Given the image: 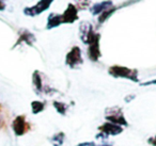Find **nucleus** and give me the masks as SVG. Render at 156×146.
<instances>
[{
	"label": "nucleus",
	"instance_id": "nucleus-1",
	"mask_svg": "<svg viewBox=\"0 0 156 146\" xmlns=\"http://www.w3.org/2000/svg\"><path fill=\"white\" fill-rule=\"evenodd\" d=\"M109 73L115 77H124L137 81V71H133L127 67L122 66H112L109 69Z\"/></svg>",
	"mask_w": 156,
	"mask_h": 146
},
{
	"label": "nucleus",
	"instance_id": "nucleus-2",
	"mask_svg": "<svg viewBox=\"0 0 156 146\" xmlns=\"http://www.w3.org/2000/svg\"><path fill=\"white\" fill-rule=\"evenodd\" d=\"M81 62H83V60H81L80 50L78 47H74L66 56V63L71 67H75L76 65L80 64Z\"/></svg>",
	"mask_w": 156,
	"mask_h": 146
},
{
	"label": "nucleus",
	"instance_id": "nucleus-3",
	"mask_svg": "<svg viewBox=\"0 0 156 146\" xmlns=\"http://www.w3.org/2000/svg\"><path fill=\"white\" fill-rule=\"evenodd\" d=\"M28 124L26 123L24 116H17L13 122V129L16 135H23L28 129Z\"/></svg>",
	"mask_w": 156,
	"mask_h": 146
},
{
	"label": "nucleus",
	"instance_id": "nucleus-4",
	"mask_svg": "<svg viewBox=\"0 0 156 146\" xmlns=\"http://www.w3.org/2000/svg\"><path fill=\"white\" fill-rule=\"evenodd\" d=\"M50 3H51V1H47V2H46V1H40L35 7L25 9L24 13L29 16H34V15H37V14H40L41 12L45 11V10L50 5Z\"/></svg>",
	"mask_w": 156,
	"mask_h": 146
},
{
	"label": "nucleus",
	"instance_id": "nucleus-5",
	"mask_svg": "<svg viewBox=\"0 0 156 146\" xmlns=\"http://www.w3.org/2000/svg\"><path fill=\"white\" fill-rule=\"evenodd\" d=\"M98 39H100V35L96 34L95 39L89 44L90 47L88 50V54H89L90 59L92 61H96L100 58V46H98Z\"/></svg>",
	"mask_w": 156,
	"mask_h": 146
},
{
	"label": "nucleus",
	"instance_id": "nucleus-6",
	"mask_svg": "<svg viewBox=\"0 0 156 146\" xmlns=\"http://www.w3.org/2000/svg\"><path fill=\"white\" fill-rule=\"evenodd\" d=\"M77 19V10L74 5H69L67 10L64 12L63 15H61V22L62 23H73Z\"/></svg>",
	"mask_w": 156,
	"mask_h": 146
},
{
	"label": "nucleus",
	"instance_id": "nucleus-7",
	"mask_svg": "<svg viewBox=\"0 0 156 146\" xmlns=\"http://www.w3.org/2000/svg\"><path fill=\"white\" fill-rule=\"evenodd\" d=\"M115 111H111V113L107 114V120L112 122L113 124H120V125H127V123L124 120V116L122 115L121 111L119 109H113Z\"/></svg>",
	"mask_w": 156,
	"mask_h": 146
},
{
	"label": "nucleus",
	"instance_id": "nucleus-8",
	"mask_svg": "<svg viewBox=\"0 0 156 146\" xmlns=\"http://www.w3.org/2000/svg\"><path fill=\"white\" fill-rule=\"evenodd\" d=\"M100 130L103 131V132L105 133V134H118V133L122 132V128L119 126H117V125L115 124H110V123H108V124H105L103 125V126L100 127Z\"/></svg>",
	"mask_w": 156,
	"mask_h": 146
},
{
	"label": "nucleus",
	"instance_id": "nucleus-9",
	"mask_svg": "<svg viewBox=\"0 0 156 146\" xmlns=\"http://www.w3.org/2000/svg\"><path fill=\"white\" fill-rule=\"evenodd\" d=\"M61 15H57V14H51L48 17V24H47V29H51L54 27L59 26V24H61Z\"/></svg>",
	"mask_w": 156,
	"mask_h": 146
},
{
	"label": "nucleus",
	"instance_id": "nucleus-10",
	"mask_svg": "<svg viewBox=\"0 0 156 146\" xmlns=\"http://www.w3.org/2000/svg\"><path fill=\"white\" fill-rule=\"evenodd\" d=\"M23 41H25L27 44H29V45H31V44H32L33 42L35 41L34 35H33L32 33L28 32V31H25L24 33H20V40H18V43H17V44L22 43Z\"/></svg>",
	"mask_w": 156,
	"mask_h": 146
},
{
	"label": "nucleus",
	"instance_id": "nucleus-11",
	"mask_svg": "<svg viewBox=\"0 0 156 146\" xmlns=\"http://www.w3.org/2000/svg\"><path fill=\"white\" fill-rule=\"evenodd\" d=\"M31 107H32V112L34 114L39 113V112L43 111L44 109V103H41V101H33L31 103Z\"/></svg>",
	"mask_w": 156,
	"mask_h": 146
},
{
	"label": "nucleus",
	"instance_id": "nucleus-12",
	"mask_svg": "<svg viewBox=\"0 0 156 146\" xmlns=\"http://www.w3.org/2000/svg\"><path fill=\"white\" fill-rule=\"evenodd\" d=\"M33 84H34L35 89L37 91H42V80H41V77L39 76V73L35 71L34 75H33Z\"/></svg>",
	"mask_w": 156,
	"mask_h": 146
},
{
	"label": "nucleus",
	"instance_id": "nucleus-13",
	"mask_svg": "<svg viewBox=\"0 0 156 146\" xmlns=\"http://www.w3.org/2000/svg\"><path fill=\"white\" fill-rule=\"evenodd\" d=\"M111 2H102L101 5H95V7L92 9V13L93 14H98V13H100L102 10H104V8L106 7L107 5H110Z\"/></svg>",
	"mask_w": 156,
	"mask_h": 146
},
{
	"label": "nucleus",
	"instance_id": "nucleus-14",
	"mask_svg": "<svg viewBox=\"0 0 156 146\" xmlns=\"http://www.w3.org/2000/svg\"><path fill=\"white\" fill-rule=\"evenodd\" d=\"M63 137H64V134L63 133H60V134H57L54 137V145L56 146H60L61 143L63 141Z\"/></svg>",
	"mask_w": 156,
	"mask_h": 146
},
{
	"label": "nucleus",
	"instance_id": "nucleus-15",
	"mask_svg": "<svg viewBox=\"0 0 156 146\" xmlns=\"http://www.w3.org/2000/svg\"><path fill=\"white\" fill-rule=\"evenodd\" d=\"M54 106L57 108L58 112H60V113H62V114L65 113V110H66V107H65V105H63V103H55Z\"/></svg>",
	"mask_w": 156,
	"mask_h": 146
},
{
	"label": "nucleus",
	"instance_id": "nucleus-16",
	"mask_svg": "<svg viewBox=\"0 0 156 146\" xmlns=\"http://www.w3.org/2000/svg\"><path fill=\"white\" fill-rule=\"evenodd\" d=\"M113 11H115V9H111L110 11L104 12V13H103V15H102V17H100V22H101V23H103V22H104V20L106 19L107 17H108V15H110V14L112 13Z\"/></svg>",
	"mask_w": 156,
	"mask_h": 146
},
{
	"label": "nucleus",
	"instance_id": "nucleus-17",
	"mask_svg": "<svg viewBox=\"0 0 156 146\" xmlns=\"http://www.w3.org/2000/svg\"><path fill=\"white\" fill-rule=\"evenodd\" d=\"M78 146H95L93 143H83V144H80V145Z\"/></svg>",
	"mask_w": 156,
	"mask_h": 146
},
{
	"label": "nucleus",
	"instance_id": "nucleus-18",
	"mask_svg": "<svg viewBox=\"0 0 156 146\" xmlns=\"http://www.w3.org/2000/svg\"><path fill=\"white\" fill-rule=\"evenodd\" d=\"M5 8V2H2V1H0V10H3Z\"/></svg>",
	"mask_w": 156,
	"mask_h": 146
},
{
	"label": "nucleus",
	"instance_id": "nucleus-19",
	"mask_svg": "<svg viewBox=\"0 0 156 146\" xmlns=\"http://www.w3.org/2000/svg\"><path fill=\"white\" fill-rule=\"evenodd\" d=\"M150 141L152 142V143H153V145H156V137H154V139H152V140H150Z\"/></svg>",
	"mask_w": 156,
	"mask_h": 146
},
{
	"label": "nucleus",
	"instance_id": "nucleus-20",
	"mask_svg": "<svg viewBox=\"0 0 156 146\" xmlns=\"http://www.w3.org/2000/svg\"><path fill=\"white\" fill-rule=\"evenodd\" d=\"M151 83H156V80H153V81H151V82H147V83H145V84H151Z\"/></svg>",
	"mask_w": 156,
	"mask_h": 146
},
{
	"label": "nucleus",
	"instance_id": "nucleus-21",
	"mask_svg": "<svg viewBox=\"0 0 156 146\" xmlns=\"http://www.w3.org/2000/svg\"><path fill=\"white\" fill-rule=\"evenodd\" d=\"M103 146H110V145H103Z\"/></svg>",
	"mask_w": 156,
	"mask_h": 146
}]
</instances>
